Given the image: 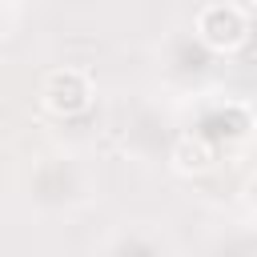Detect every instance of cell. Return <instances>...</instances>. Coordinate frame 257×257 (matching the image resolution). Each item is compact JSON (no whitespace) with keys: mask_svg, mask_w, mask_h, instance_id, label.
<instances>
[{"mask_svg":"<svg viewBox=\"0 0 257 257\" xmlns=\"http://www.w3.org/2000/svg\"><path fill=\"white\" fill-rule=\"evenodd\" d=\"M96 193V169L76 149H52L32 161L28 173V205L40 213H72L84 209Z\"/></svg>","mask_w":257,"mask_h":257,"instance_id":"obj_1","label":"cell"},{"mask_svg":"<svg viewBox=\"0 0 257 257\" xmlns=\"http://www.w3.org/2000/svg\"><path fill=\"white\" fill-rule=\"evenodd\" d=\"M189 28L213 56H241L253 40V4L209 0L193 12Z\"/></svg>","mask_w":257,"mask_h":257,"instance_id":"obj_2","label":"cell"},{"mask_svg":"<svg viewBox=\"0 0 257 257\" xmlns=\"http://www.w3.org/2000/svg\"><path fill=\"white\" fill-rule=\"evenodd\" d=\"M4 16H12V8H0V20H4Z\"/></svg>","mask_w":257,"mask_h":257,"instance_id":"obj_9","label":"cell"},{"mask_svg":"<svg viewBox=\"0 0 257 257\" xmlns=\"http://www.w3.org/2000/svg\"><path fill=\"white\" fill-rule=\"evenodd\" d=\"M165 161H169V169H173L177 177H201V173H209V169L217 165V149H213L205 137H197L193 128H185V133L173 137Z\"/></svg>","mask_w":257,"mask_h":257,"instance_id":"obj_7","label":"cell"},{"mask_svg":"<svg viewBox=\"0 0 257 257\" xmlns=\"http://www.w3.org/2000/svg\"><path fill=\"white\" fill-rule=\"evenodd\" d=\"M245 205H249V213L257 217V169H253L249 181H245Z\"/></svg>","mask_w":257,"mask_h":257,"instance_id":"obj_8","label":"cell"},{"mask_svg":"<svg viewBox=\"0 0 257 257\" xmlns=\"http://www.w3.org/2000/svg\"><path fill=\"white\" fill-rule=\"evenodd\" d=\"M36 96H40V108H44L48 116L72 120V116H80V112L92 108V96H96L92 72L80 68V64H56V68H48V72L40 76Z\"/></svg>","mask_w":257,"mask_h":257,"instance_id":"obj_3","label":"cell"},{"mask_svg":"<svg viewBox=\"0 0 257 257\" xmlns=\"http://www.w3.org/2000/svg\"><path fill=\"white\" fill-rule=\"evenodd\" d=\"M213 52L193 36V28H173L169 36H165V48H161V64H165V72L173 76V80H201L209 68H213Z\"/></svg>","mask_w":257,"mask_h":257,"instance_id":"obj_6","label":"cell"},{"mask_svg":"<svg viewBox=\"0 0 257 257\" xmlns=\"http://www.w3.org/2000/svg\"><path fill=\"white\" fill-rule=\"evenodd\" d=\"M257 128V112L249 100H237V96H213L197 108V120H193V133L205 137L213 149L221 145H241L249 141Z\"/></svg>","mask_w":257,"mask_h":257,"instance_id":"obj_4","label":"cell"},{"mask_svg":"<svg viewBox=\"0 0 257 257\" xmlns=\"http://www.w3.org/2000/svg\"><path fill=\"white\" fill-rule=\"evenodd\" d=\"M92 257H177V245L157 221H116L96 241Z\"/></svg>","mask_w":257,"mask_h":257,"instance_id":"obj_5","label":"cell"}]
</instances>
